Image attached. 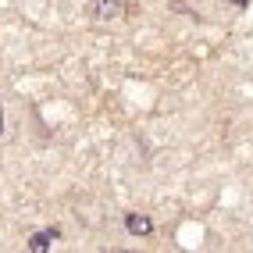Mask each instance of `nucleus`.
Wrapping results in <instances>:
<instances>
[{"instance_id": "1", "label": "nucleus", "mask_w": 253, "mask_h": 253, "mask_svg": "<svg viewBox=\"0 0 253 253\" xmlns=\"http://www.w3.org/2000/svg\"><path fill=\"white\" fill-rule=\"evenodd\" d=\"M118 14H122V0H93V18L111 22Z\"/></svg>"}, {"instance_id": "2", "label": "nucleus", "mask_w": 253, "mask_h": 253, "mask_svg": "<svg viewBox=\"0 0 253 253\" xmlns=\"http://www.w3.org/2000/svg\"><path fill=\"white\" fill-rule=\"evenodd\" d=\"M54 239H57V228L36 232V235L29 239V250H32V253H43V250H50V246H54Z\"/></svg>"}, {"instance_id": "3", "label": "nucleus", "mask_w": 253, "mask_h": 253, "mask_svg": "<svg viewBox=\"0 0 253 253\" xmlns=\"http://www.w3.org/2000/svg\"><path fill=\"white\" fill-rule=\"evenodd\" d=\"M125 225H128L132 235H146L150 228H154V225H150V217H139V214H128V217H125Z\"/></svg>"}, {"instance_id": "4", "label": "nucleus", "mask_w": 253, "mask_h": 253, "mask_svg": "<svg viewBox=\"0 0 253 253\" xmlns=\"http://www.w3.org/2000/svg\"><path fill=\"white\" fill-rule=\"evenodd\" d=\"M0 132H4V111H0Z\"/></svg>"}]
</instances>
